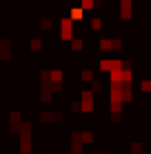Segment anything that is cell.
Listing matches in <instances>:
<instances>
[{
    "mask_svg": "<svg viewBox=\"0 0 151 154\" xmlns=\"http://www.w3.org/2000/svg\"><path fill=\"white\" fill-rule=\"evenodd\" d=\"M93 2H96V0H82V7H85V9H91Z\"/></svg>",
    "mask_w": 151,
    "mask_h": 154,
    "instance_id": "cell-1",
    "label": "cell"
}]
</instances>
